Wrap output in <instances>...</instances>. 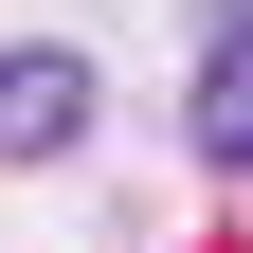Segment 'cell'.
I'll list each match as a JSON object with an SVG mask.
<instances>
[{"label": "cell", "instance_id": "obj_1", "mask_svg": "<svg viewBox=\"0 0 253 253\" xmlns=\"http://www.w3.org/2000/svg\"><path fill=\"white\" fill-rule=\"evenodd\" d=\"M90 145V54L73 37H18L0 54V163H73Z\"/></svg>", "mask_w": 253, "mask_h": 253}, {"label": "cell", "instance_id": "obj_2", "mask_svg": "<svg viewBox=\"0 0 253 253\" xmlns=\"http://www.w3.org/2000/svg\"><path fill=\"white\" fill-rule=\"evenodd\" d=\"M181 126H199L217 181H253V18H217V37H199V109H181Z\"/></svg>", "mask_w": 253, "mask_h": 253}]
</instances>
